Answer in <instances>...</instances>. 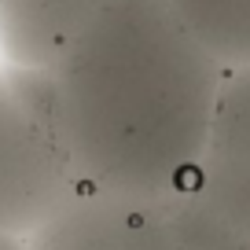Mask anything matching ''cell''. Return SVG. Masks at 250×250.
Returning a JSON list of instances; mask_svg holds the SVG:
<instances>
[{
	"mask_svg": "<svg viewBox=\"0 0 250 250\" xmlns=\"http://www.w3.org/2000/svg\"><path fill=\"white\" fill-rule=\"evenodd\" d=\"M221 78L169 0H103L44 70L48 114L81 184L173 199L206 162Z\"/></svg>",
	"mask_w": 250,
	"mask_h": 250,
	"instance_id": "obj_1",
	"label": "cell"
},
{
	"mask_svg": "<svg viewBox=\"0 0 250 250\" xmlns=\"http://www.w3.org/2000/svg\"><path fill=\"white\" fill-rule=\"evenodd\" d=\"M81 188L48 114L44 70L0 74V228L30 235Z\"/></svg>",
	"mask_w": 250,
	"mask_h": 250,
	"instance_id": "obj_2",
	"label": "cell"
},
{
	"mask_svg": "<svg viewBox=\"0 0 250 250\" xmlns=\"http://www.w3.org/2000/svg\"><path fill=\"white\" fill-rule=\"evenodd\" d=\"M26 250H177L173 206L81 184L26 235Z\"/></svg>",
	"mask_w": 250,
	"mask_h": 250,
	"instance_id": "obj_3",
	"label": "cell"
},
{
	"mask_svg": "<svg viewBox=\"0 0 250 250\" xmlns=\"http://www.w3.org/2000/svg\"><path fill=\"white\" fill-rule=\"evenodd\" d=\"M103 0H0V62L48 70L81 37Z\"/></svg>",
	"mask_w": 250,
	"mask_h": 250,
	"instance_id": "obj_4",
	"label": "cell"
},
{
	"mask_svg": "<svg viewBox=\"0 0 250 250\" xmlns=\"http://www.w3.org/2000/svg\"><path fill=\"white\" fill-rule=\"evenodd\" d=\"M169 8L221 70L250 66V0H169Z\"/></svg>",
	"mask_w": 250,
	"mask_h": 250,
	"instance_id": "obj_5",
	"label": "cell"
},
{
	"mask_svg": "<svg viewBox=\"0 0 250 250\" xmlns=\"http://www.w3.org/2000/svg\"><path fill=\"white\" fill-rule=\"evenodd\" d=\"M191 188L250 247V158H206Z\"/></svg>",
	"mask_w": 250,
	"mask_h": 250,
	"instance_id": "obj_6",
	"label": "cell"
},
{
	"mask_svg": "<svg viewBox=\"0 0 250 250\" xmlns=\"http://www.w3.org/2000/svg\"><path fill=\"white\" fill-rule=\"evenodd\" d=\"M206 158H250V66L221 78Z\"/></svg>",
	"mask_w": 250,
	"mask_h": 250,
	"instance_id": "obj_7",
	"label": "cell"
},
{
	"mask_svg": "<svg viewBox=\"0 0 250 250\" xmlns=\"http://www.w3.org/2000/svg\"><path fill=\"white\" fill-rule=\"evenodd\" d=\"M169 206H173L177 250H250L235 235V228L199 195L195 188H184L180 195H173Z\"/></svg>",
	"mask_w": 250,
	"mask_h": 250,
	"instance_id": "obj_8",
	"label": "cell"
},
{
	"mask_svg": "<svg viewBox=\"0 0 250 250\" xmlns=\"http://www.w3.org/2000/svg\"><path fill=\"white\" fill-rule=\"evenodd\" d=\"M0 250H26V235H15V232L0 228Z\"/></svg>",
	"mask_w": 250,
	"mask_h": 250,
	"instance_id": "obj_9",
	"label": "cell"
},
{
	"mask_svg": "<svg viewBox=\"0 0 250 250\" xmlns=\"http://www.w3.org/2000/svg\"><path fill=\"white\" fill-rule=\"evenodd\" d=\"M0 74H4V62H0Z\"/></svg>",
	"mask_w": 250,
	"mask_h": 250,
	"instance_id": "obj_10",
	"label": "cell"
}]
</instances>
